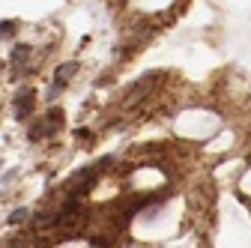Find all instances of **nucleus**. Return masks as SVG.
Instances as JSON below:
<instances>
[{
  "instance_id": "39448f33",
  "label": "nucleus",
  "mask_w": 251,
  "mask_h": 248,
  "mask_svg": "<svg viewBox=\"0 0 251 248\" xmlns=\"http://www.w3.org/2000/svg\"><path fill=\"white\" fill-rule=\"evenodd\" d=\"M24 219H27V209H15V212L9 215V222H12V224H21Z\"/></svg>"
},
{
  "instance_id": "7ed1b4c3",
  "label": "nucleus",
  "mask_w": 251,
  "mask_h": 248,
  "mask_svg": "<svg viewBox=\"0 0 251 248\" xmlns=\"http://www.w3.org/2000/svg\"><path fill=\"white\" fill-rule=\"evenodd\" d=\"M27 54H30V48H27V45H21V48H15V51H12V69H18V66L24 63Z\"/></svg>"
},
{
  "instance_id": "f03ea898",
  "label": "nucleus",
  "mask_w": 251,
  "mask_h": 248,
  "mask_svg": "<svg viewBox=\"0 0 251 248\" xmlns=\"http://www.w3.org/2000/svg\"><path fill=\"white\" fill-rule=\"evenodd\" d=\"M72 75H75V63H63V66L57 69V84H54V90H51V93H57V90H60L63 84H66Z\"/></svg>"
},
{
  "instance_id": "f257e3e1",
  "label": "nucleus",
  "mask_w": 251,
  "mask_h": 248,
  "mask_svg": "<svg viewBox=\"0 0 251 248\" xmlns=\"http://www.w3.org/2000/svg\"><path fill=\"white\" fill-rule=\"evenodd\" d=\"M33 99H36L33 87H24V90H18V96H15V117H18V120H24L30 111H33Z\"/></svg>"
},
{
  "instance_id": "20e7f679",
  "label": "nucleus",
  "mask_w": 251,
  "mask_h": 248,
  "mask_svg": "<svg viewBox=\"0 0 251 248\" xmlns=\"http://www.w3.org/2000/svg\"><path fill=\"white\" fill-rule=\"evenodd\" d=\"M12 27H15V21H0V39L12 36Z\"/></svg>"
}]
</instances>
